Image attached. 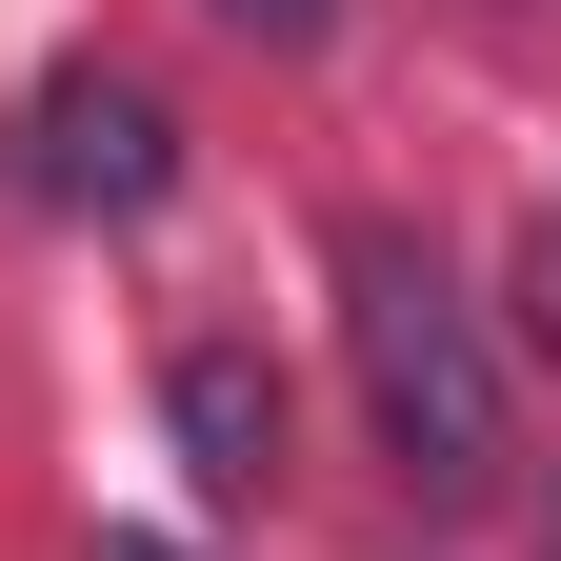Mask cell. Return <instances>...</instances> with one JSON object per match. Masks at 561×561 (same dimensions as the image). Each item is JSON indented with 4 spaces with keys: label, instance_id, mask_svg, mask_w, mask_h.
Masks as SVG:
<instances>
[{
    "label": "cell",
    "instance_id": "cell-5",
    "mask_svg": "<svg viewBox=\"0 0 561 561\" xmlns=\"http://www.w3.org/2000/svg\"><path fill=\"white\" fill-rule=\"evenodd\" d=\"M101 561H181V541H101Z\"/></svg>",
    "mask_w": 561,
    "mask_h": 561
},
{
    "label": "cell",
    "instance_id": "cell-4",
    "mask_svg": "<svg viewBox=\"0 0 561 561\" xmlns=\"http://www.w3.org/2000/svg\"><path fill=\"white\" fill-rule=\"evenodd\" d=\"M221 21H241V41H321L341 0H221Z\"/></svg>",
    "mask_w": 561,
    "mask_h": 561
},
{
    "label": "cell",
    "instance_id": "cell-3",
    "mask_svg": "<svg viewBox=\"0 0 561 561\" xmlns=\"http://www.w3.org/2000/svg\"><path fill=\"white\" fill-rule=\"evenodd\" d=\"M161 442H181L201 502H261V481H280V381L241 362V341H181V362H161Z\"/></svg>",
    "mask_w": 561,
    "mask_h": 561
},
{
    "label": "cell",
    "instance_id": "cell-6",
    "mask_svg": "<svg viewBox=\"0 0 561 561\" xmlns=\"http://www.w3.org/2000/svg\"><path fill=\"white\" fill-rule=\"evenodd\" d=\"M541 280H561V241H541Z\"/></svg>",
    "mask_w": 561,
    "mask_h": 561
},
{
    "label": "cell",
    "instance_id": "cell-1",
    "mask_svg": "<svg viewBox=\"0 0 561 561\" xmlns=\"http://www.w3.org/2000/svg\"><path fill=\"white\" fill-rule=\"evenodd\" d=\"M341 362H362V421H381V461L401 481H502V362H481V321H461V280L421 261L401 221L341 241Z\"/></svg>",
    "mask_w": 561,
    "mask_h": 561
},
{
    "label": "cell",
    "instance_id": "cell-2",
    "mask_svg": "<svg viewBox=\"0 0 561 561\" xmlns=\"http://www.w3.org/2000/svg\"><path fill=\"white\" fill-rule=\"evenodd\" d=\"M181 181V140L140 81H101V60H60L41 81V201H81V221H140V201Z\"/></svg>",
    "mask_w": 561,
    "mask_h": 561
}]
</instances>
